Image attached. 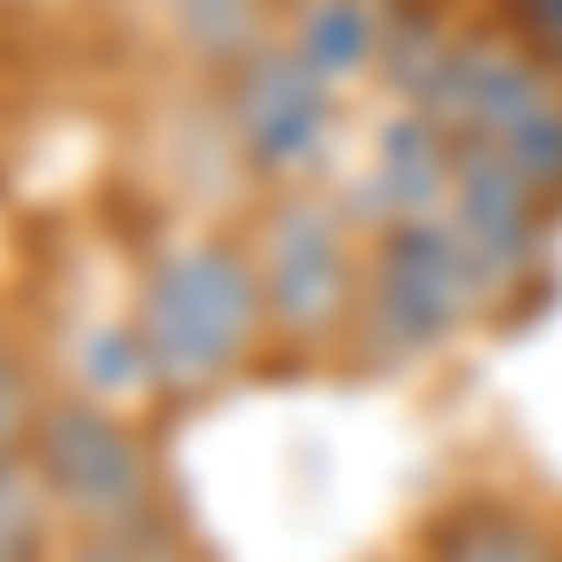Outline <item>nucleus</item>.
<instances>
[{"mask_svg":"<svg viewBox=\"0 0 562 562\" xmlns=\"http://www.w3.org/2000/svg\"><path fill=\"white\" fill-rule=\"evenodd\" d=\"M510 38H525L548 68H562V0H510Z\"/></svg>","mask_w":562,"mask_h":562,"instance_id":"obj_13","label":"nucleus"},{"mask_svg":"<svg viewBox=\"0 0 562 562\" xmlns=\"http://www.w3.org/2000/svg\"><path fill=\"white\" fill-rule=\"evenodd\" d=\"M173 15H180V31H188V45H195L203 60H217V68L248 60L262 45L256 0H173Z\"/></svg>","mask_w":562,"mask_h":562,"instance_id":"obj_12","label":"nucleus"},{"mask_svg":"<svg viewBox=\"0 0 562 562\" xmlns=\"http://www.w3.org/2000/svg\"><path fill=\"white\" fill-rule=\"evenodd\" d=\"M390 8L383 0H301L293 8V31H285V45L301 53L315 76H330V83H346V76H360V68H375L390 53Z\"/></svg>","mask_w":562,"mask_h":562,"instance_id":"obj_9","label":"nucleus"},{"mask_svg":"<svg viewBox=\"0 0 562 562\" xmlns=\"http://www.w3.org/2000/svg\"><path fill=\"white\" fill-rule=\"evenodd\" d=\"M23 435H31V390H23V368L0 346V458H15Z\"/></svg>","mask_w":562,"mask_h":562,"instance_id":"obj_14","label":"nucleus"},{"mask_svg":"<svg viewBox=\"0 0 562 562\" xmlns=\"http://www.w3.org/2000/svg\"><path fill=\"white\" fill-rule=\"evenodd\" d=\"M450 180H458V143H450V128H442L435 113H420V105H405V113H390L383 135H375V158H368L360 203L375 211V225H397V217H442Z\"/></svg>","mask_w":562,"mask_h":562,"instance_id":"obj_8","label":"nucleus"},{"mask_svg":"<svg viewBox=\"0 0 562 562\" xmlns=\"http://www.w3.org/2000/svg\"><path fill=\"white\" fill-rule=\"evenodd\" d=\"M262 330V285H256V256L248 240H180L150 262L143 293H135V352H143V375L173 397L225 383L248 346Z\"/></svg>","mask_w":562,"mask_h":562,"instance_id":"obj_1","label":"nucleus"},{"mask_svg":"<svg viewBox=\"0 0 562 562\" xmlns=\"http://www.w3.org/2000/svg\"><path fill=\"white\" fill-rule=\"evenodd\" d=\"M495 293V278L480 270V256L458 240L450 217H397L375 225V248L360 262V307L352 330L368 360H420L450 330H465Z\"/></svg>","mask_w":562,"mask_h":562,"instance_id":"obj_3","label":"nucleus"},{"mask_svg":"<svg viewBox=\"0 0 562 562\" xmlns=\"http://www.w3.org/2000/svg\"><path fill=\"white\" fill-rule=\"evenodd\" d=\"M330 76H315L293 45L262 38L248 60L225 68V128H233V150L240 166L262 180H293L307 173L323 150H330V128H338V98H330Z\"/></svg>","mask_w":562,"mask_h":562,"instance_id":"obj_6","label":"nucleus"},{"mask_svg":"<svg viewBox=\"0 0 562 562\" xmlns=\"http://www.w3.org/2000/svg\"><path fill=\"white\" fill-rule=\"evenodd\" d=\"M23 458L53 487L60 518H76L83 532L150 518V458L90 397H53V405H38L31 413V435H23Z\"/></svg>","mask_w":562,"mask_h":562,"instance_id":"obj_5","label":"nucleus"},{"mask_svg":"<svg viewBox=\"0 0 562 562\" xmlns=\"http://www.w3.org/2000/svg\"><path fill=\"white\" fill-rule=\"evenodd\" d=\"M248 256H256V285H262V323L278 338H330L338 323H352L360 307V248H352V225L330 195H307L285 188L248 233Z\"/></svg>","mask_w":562,"mask_h":562,"instance_id":"obj_4","label":"nucleus"},{"mask_svg":"<svg viewBox=\"0 0 562 562\" xmlns=\"http://www.w3.org/2000/svg\"><path fill=\"white\" fill-rule=\"evenodd\" d=\"M435 562H562V555L548 548V532H532L510 510H473V518H458L442 532Z\"/></svg>","mask_w":562,"mask_h":562,"instance_id":"obj_11","label":"nucleus"},{"mask_svg":"<svg viewBox=\"0 0 562 562\" xmlns=\"http://www.w3.org/2000/svg\"><path fill=\"white\" fill-rule=\"evenodd\" d=\"M53 518H60V503H53V487L38 480V465L23 450L0 458V562H45Z\"/></svg>","mask_w":562,"mask_h":562,"instance_id":"obj_10","label":"nucleus"},{"mask_svg":"<svg viewBox=\"0 0 562 562\" xmlns=\"http://www.w3.org/2000/svg\"><path fill=\"white\" fill-rule=\"evenodd\" d=\"M548 211H555V203H548L525 173H510L503 158L458 150V180H450L442 217L458 225V240L480 256V270H487L495 285L518 278L525 262L540 256V240H548Z\"/></svg>","mask_w":562,"mask_h":562,"instance_id":"obj_7","label":"nucleus"},{"mask_svg":"<svg viewBox=\"0 0 562 562\" xmlns=\"http://www.w3.org/2000/svg\"><path fill=\"white\" fill-rule=\"evenodd\" d=\"M405 98L435 113L458 150L503 158L562 203V68H548L525 38H442Z\"/></svg>","mask_w":562,"mask_h":562,"instance_id":"obj_2","label":"nucleus"}]
</instances>
